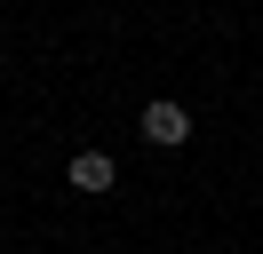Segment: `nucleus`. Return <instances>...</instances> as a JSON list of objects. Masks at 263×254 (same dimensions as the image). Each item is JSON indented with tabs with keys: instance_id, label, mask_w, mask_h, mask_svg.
Masks as SVG:
<instances>
[{
	"instance_id": "f257e3e1",
	"label": "nucleus",
	"mask_w": 263,
	"mask_h": 254,
	"mask_svg": "<svg viewBox=\"0 0 263 254\" xmlns=\"http://www.w3.org/2000/svg\"><path fill=\"white\" fill-rule=\"evenodd\" d=\"M144 143H152V151H176V143H192V111H183V103H167V95H160V103H144Z\"/></svg>"
},
{
	"instance_id": "f03ea898",
	"label": "nucleus",
	"mask_w": 263,
	"mask_h": 254,
	"mask_svg": "<svg viewBox=\"0 0 263 254\" xmlns=\"http://www.w3.org/2000/svg\"><path fill=\"white\" fill-rule=\"evenodd\" d=\"M72 190H112L120 183V167H112V151H72Z\"/></svg>"
}]
</instances>
